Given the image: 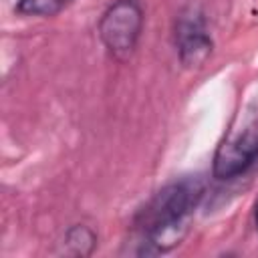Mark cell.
<instances>
[{
	"mask_svg": "<svg viewBox=\"0 0 258 258\" xmlns=\"http://www.w3.org/2000/svg\"><path fill=\"white\" fill-rule=\"evenodd\" d=\"M71 0H18L16 10L26 16H54Z\"/></svg>",
	"mask_w": 258,
	"mask_h": 258,
	"instance_id": "cell-6",
	"label": "cell"
},
{
	"mask_svg": "<svg viewBox=\"0 0 258 258\" xmlns=\"http://www.w3.org/2000/svg\"><path fill=\"white\" fill-rule=\"evenodd\" d=\"M258 157V125L246 127L240 135L224 141L214 157V175L230 179L244 173Z\"/></svg>",
	"mask_w": 258,
	"mask_h": 258,
	"instance_id": "cell-3",
	"label": "cell"
},
{
	"mask_svg": "<svg viewBox=\"0 0 258 258\" xmlns=\"http://www.w3.org/2000/svg\"><path fill=\"white\" fill-rule=\"evenodd\" d=\"M204 196V181L185 177L163 187L141 214L145 244L151 252L175 248L187 234L196 206Z\"/></svg>",
	"mask_w": 258,
	"mask_h": 258,
	"instance_id": "cell-1",
	"label": "cell"
},
{
	"mask_svg": "<svg viewBox=\"0 0 258 258\" xmlns=\"http://www.w3.org/2000/svg\"><path fill=\"white\" fill-rule=\"evenodd\" d=\"M97 246V236L87 226H73L64 234V252L73 256H89Z\"/></svg>",
	"mask_w": 258,
	"mask_h": 258,
	"instance_id": "cell-5",
	"label": "cell"
},
{
	"mask_svg": "<svg viewBox=\"0 0 258 258\" xmlns=\"http://www.w3.org/2000/svg\"><path fill=\"white\" fill-rule=\"evenodd\" d=\"M254 220H256V226H258V202H256V208H254Z\"/></svg>",
	"mask_w": 258,
	"mask_h": 258,
	"instance_id": "cell-7",
	"label": "cell"
},
{
	"mask_svg": "<svg viewBox=\"0 0 258 258\" xmlns=\"http://www.w3.org/2000/svg\"><path fill=\"white\" fill-rule=\"evenodd\" d=\"M177 50L179 60L194 69L208 60L212 54V40L204 28V22L200 16H181L177 22Z\"/></svg>",
	"mask_w": 258,
	"mask_h": 258,
	"instance_id": "cell-4",
	"label": "cell"
},
{
	"mask_svg": "<svg viewBox=\"0 0 258 258\" xmlns=\"http://www.w3.org/2000/svg\"><path fill=\"white\" fill-rule=\"evenodd\" d=\"M143 12L135 0L113 2L99 22V36L103 44L117 56L129 54L141 34Z\"/></svg>",
	"mask_w": 258,
	"mask_h": 258,
	"instance_id": "cell-2",
	"label": "cell"
}]
</instances>
